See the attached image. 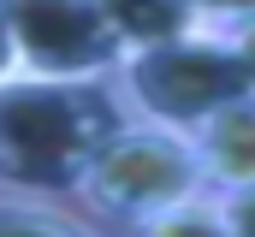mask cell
<instances>
[{
	"instance_id": "obj_1",
	"label": "cell",
	"mask_w": 255,
	"mask_h": 237,
	"mask_svg": "<svg viewBox=\"0 0 255 237\" xmlns=\"http://www.w3.org/2000/svg\"><path fill=\"white\" fill-rule=\"evenodd\" d=\"M125 118L113 83H54L6 77L0 83V184L71 196L95 142Z\"/></svg>"
},
{
	"instance_id": "obj_2",
	"label": "cell",
	"mask_w": 255,
	"mask_h": 237,
	"mask_svg": "<svg viewBox=\"0 0 255 237\" xmlns=\"http://www.w3.org/2000/svg\"><path fill=\"white\" fill-rule=\"evenodd\" d=\"M107 83H113V95H119V107L130 118H148V124L184 130V136L214 107H226L244 89H255L238 48L214 24H196L184 36H166V42H148V48H130L113 65Z\"/></svg>"
},
{
	"instance_id": "obj_5",
	"label": "cell",
	"mask_w": 255,
	"mask_h": 237,
	"mask_svg": "<svg viewBox=\"0 0 255 237\" xmlns=\"http://www.w3.org/2000/svg\"><path fill=\"white\" fill-rule=\"evenodd\" d=\"M190 148H196V166H202L208 190H244V184H255V89H244L226 107H214L190 130Z\"/></svg>"
},
{
	"instance_id": "obj_9",
	"label": "cell",
	"mask_w": 255,
	"mask_h": 237,
	"mask_svg": "<svg viewBox=\"0 0 255 237\" xmlns=\"http://www.w3.org/2000/svg\"><path fill=\"white\" fill-rule=\"evenodd\" d=\"M220 214H226V237H255V184L220 190Z\"/></svg>"
},
{
	"instance_id": "obj_6",
	"label": "cell",
	"mask_w": 255,
	"mask_h": 237,
	"mask_svg": "<svg viewBox=\"0 0 255 237\" xmlns=\"http://www.w3.org/2000/svg\"><path fill=\"white\" fill-rule=\"evenodd\" d=\"M101 12H107V24H113L125 54L148 48V42H166V36H184V30L202 24L190 12V0H101Z\"/></svg>"
},
{
	"instance_id": "obj_7",
	"label": "cell",
	"mask_w": 255,
	"mask_h": 237,
	"mask_svg": "<svg viewBox=\"0 0 255 237\" xmlns=\"http://www.w3.org/2000/svg\"><path fill=\"white\" fill-rule=\"evenodd\" d=\"M95 220L48 190H24V184H0V232H89Z\"/></svg>"
},
{
	"instance_id": "obj_12",
	"label": "cell",
	"mask_w": 255,
	"mask_h": 237,
	"mask_svg": "<svg viewBox=\"0 0 255 237\" xmlns=\"http://www.w3.org/2000/svg\"><path fill=\"white\" fill-rule=\"evenodd\" d=\"M18 77V54H12V30H6V12H0V83Z\"/></svg>"
},
{
	"instance_id": "obj_8",
	"label": "cell",
	"mask_w": 255,
	"mask_h": 237,
	"mask_svg": "<svg viewBox=\"0 0 255 237\" xmlns=\"http://www.w3.org/2000/svg\"><path fill=\"white\" fill-rule=\"evenodd\" d=\"M136 232H154V237H184V232H208V237H226V214H220V190L196 184L184 196H172L166 208H154Z\"/></svg>"
},
{
	"instance_id": "obj_3",
	"label": "cell",
	"mask_w": 255,
	"mask_h": 237,
	"mask_svg": "<svg viewBox=\"0 0 255 237\" xmlns=\"http://www.w3.org/2000/svg\"><path fill=\"white\" fill-rule=\"evenodd\" d=\"M196 184H202V166H196L190 136L125 113L95 142V154L83 160V172L71 184V202L95 226H125V232H136L154 208H166L172 196H184Z\"/></svg>"
},
{
	"instance_id": "obj_10",
	"label": "cell",
	"mask_w": 255,
	"mask_h": 237,
	"mask_svg": "<svg viewBox=\"0 0 255 237\" xmlns=\"http://www.w3.org/2000/svg\"><path fill=\"white\" fill-rule=\"evenodd\" d=\"M190 12L202 18V24L226 30V24H244V18H255V0H190Z\"/></svg>"
},
{
	"instance_id": "obj_4",
	"label": "cell",
	"mask_w": 255,
	"mask_h": 237,
	"mask_svg": "<svg viewBox=\"0 0 255 237\" xmlns=\"http://www.w3.org/2000/svg\"><path fill=\"white\" fill-rule=\"evenodd\" d=\"M12 54L24 77H54V83H107L113 65L125 59L101 0H0Z\"/></svg>"
},
{
	"instance_id": "obj_11",
	"label": "cell",
	"mask_w": 255,
	"mask_h": 237,
	"mask_svg": "<svg viewBox=\"0 0 255 237\" xmlns=\"http://www.w3.org/2000/svg\"><path fill=\"white\" fill-rule=\"evenodd\" d=\"M226 42L238 48V59H244V71H250V83H255V18H244V24H226Z\"/></svg>"
}]
</instances>
